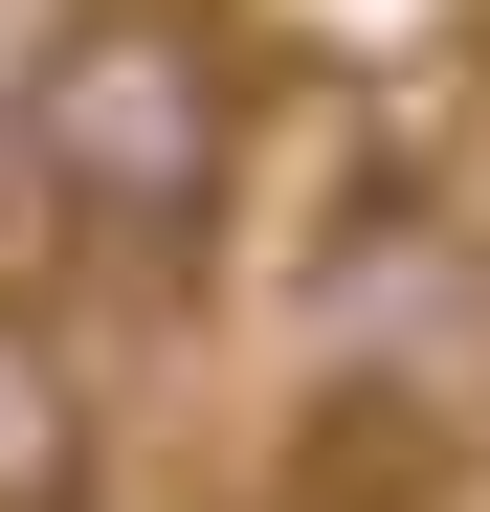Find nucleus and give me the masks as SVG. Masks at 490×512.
<instances>
[{"label": "nucleus", "mask_w": 490, "mask_h": 512, "mask_svg": "<svg viewBox=\"0 0 490 512\" xmlns=\"http://www.w3.org/2000/svg\"><path fill=\"white\" fill-rule=\"evenodd\" d=\"M0 179L90 268L201 290V245L245 201V45H223V0H67L23 45V90H0Z\"/></svg>", "instance_id": "obj_1"}, {"label": "nucleus", "mask_w": 490, "mask_h": 512, "mask_svg": "<svg viewBox=\"0 0 490 512\" xmlns=\"http://www.w3.org/2000/svg\"><path fill=\"white\" fill-rule=\"evenodd\" d=\"M0 512H112V401H90V334L0 290Z\"/></svg>", "instance_id": "obj_2"}]
</instances>
